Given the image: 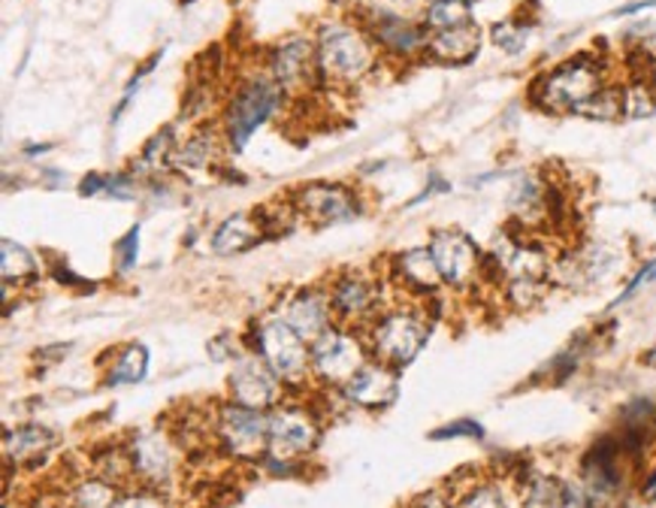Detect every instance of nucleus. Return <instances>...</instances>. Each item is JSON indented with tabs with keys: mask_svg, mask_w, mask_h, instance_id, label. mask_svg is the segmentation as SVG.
Wrapping results in <instances>:
<instances>
[{
	"mask_svg": "<svg viewBox=\"0 0 656 508\" xmlns=\"http://www.w3.org/2000/svg\"><path fill=\"white\" fill-rule=\"evenodd\" d=\"M149 370V351L146 346H127L121 354H118L116 367L109 370V384L113 388H121V384H134V381H142Z\"/></svg>",
	"mask_w": 656,
	"mask_h": 508,
	"instance_id": "22",
	"label": "nucleus"
},
{
	"mask_svg": "<svg viewBox=\"0 0 656 508\" xmlns=\"http://www.w3.org/2000/svg\"><path fill=\"white\" fill-rule=\"evenodd\" d=\"M396 269H400V278H403L405 285L421 290V294H433L438 285H445L430 248H412V252H403L400 257H396Z\"/></svg>",
	"mask_w": 656,
	"mask_h": 508,
	"instance_id": "20",
	"label": "nucleus"
},
{
	"mask_svg": "<svg viewBox=\"0 0 656 508\" xmlns=\"http://www.w3.org/2000/svg\"><path fill=\"white\" fill-rule=\"evenodd\" d=\"M215 155H219V137L212 130H197L179 151V161L184 167H209Z\"/></svg>",
	"mask_w": 656,
	"mask_h": 508,
	"instance_id": "26",
	"label": "nucleus"
},
{
	"mask_svg": "<svg viewBox=\"0 0 656 508\" xmlns=\"http://www.w3.org/2000/svg\"><path fill=\"white\" fill-rule=\"evenodd\" d=\"M530 34H532L530 24L518 22V19H508V22L494 24V31H490L494 43L502 49L506 55H520V52L527 49V43H530Z\"/></svg>",
	"mask_w": 656,
	"mask_h": 508,
	"instance_id": "27",
	"label": "nucleus"
},
{
	"mask_svg": "<svg viewBox=\"0 0 656 508\" xmlns=\"http://www.w3.org/2000/svg\"><path fill=\"white\" fill-rule=\"evenodd\" d=\"M318 427L306 412L299 409H282L269 417V445L276 454H303L315 448Z\"/></svg>",
	"mask_w": 656,
	"mask_h": 508,
	"instance_id": "14",
	"label": "nucleus"
},
{
	"mask_svg": "<svg viewBox=\"0 0 656 508\" xmlns=\"http://www.w3.org/2000/svg\"><path fill=\"white\" fill-rule=\"evenodd\" d=\"M170 146H173V127H163L161 134H155V137L146 142V149L139 155V167H142V170L158 167V161H163V158L170 155Z\"/></svg>",
	"mask_w": 656,
	"mask_h": 508,
	"instance_id": "31",
	"label": "nucleus"
},
{
	"mask_svg": "<svg viewBox=\"0 0 656 508\" xmlns=\"http://www.w3.org/2000/svg\"><path fill=\"white\" fill-rule=\"evenodd\" d=\"M645 497L650 499V502H656V469H654V475H650V478H647V485H645Z\"/></svg>",
	"mask_w": 656,
	"mask_h": 508,
	"instance_id": "42",
	"label": "nucleus"
},
{
	"mask_svg": "<svg viewBox=\"0 0 656 508\" xmlns=\"http://www.w3.org/2000/svg\"><path fill=\"white\" fill-rule=\"evenodd\" d=\"M605 85L609 82L602 61L593 55H575L536 82L532 104L541 106L544 113H581V106H588Z\"/></svg>",
	"mask_w": 656,
	"mask_h": 508,
	"instance_id": "1",
	"label": "nucleus"
},
{
	"mask_svg": "<svg viewBox=\"0 0 656 508\" xmlns=\"http://www.w3.org/2000/svg\"><path fill=\"white\" fill-rule=\"evenodd\" d=\"M426 339H430V324L424 315L412 313V309H396V313L381 315L372 327L369 342L388 367H403L417 358Z\"/></svg>",
	"mask_w": 656,
	"mask_h": 508,
	"instance_id": "4",
	"label": "nucleus"
},
{
	"mask_svg": "<svg viewBox=\"0 0 656 508\" xmlns=\"http://www.w3.org/2000/svg\"><path fill=\"white\" fill-rule=\"evenodd\" d=\"M461 508H506V497H502V490H499V487L482 485L463 497Z\"/></svg>",
	"mask_w": 656,
	"mask_h": 508,
	"instance_id": "33",
	"label": "nucleus"
},
{
	"mask_svg": "<svg viewBox=\"0 0 656 508\" xmlns=\"http://www.w3.org/2000/svg\"><path fill=\"white\" fill-rule=\"evenodd\" d=\"M261 236H264V227H261L257 215L236 212V215H231V219H224L219 224V231H215V236H212V252L242 254L261 243Z\"/></svg>",
	"mask_w": 656,
	"mask_h": 508,
	"instance_id": "19",
	"label": "nucleus"
},
{
	"mask_svg": "<svg viewBox=\"0 0 656 508\" xmlns=\"http://www.w3.org/2000/svg\"><path fill=\"white\" fill-rule=\"evenodd\" d=\"M654 282H656V261H650V264H647L645 269H638V276H635L633 282L626 285V290H623L621 297H617V303H626V300H629V297H633L635 290H642V288H645V285H654Z\"/></svg>",
	"mask_w": 656,
	"mask_h": 508,
	"instance_id": "36",
	"label": "nucleus"
},
{
	"mask_svg": "<svg viewBox=\"0 0 656 508\" xmlns=\"http://www.w3.org/2000/svg\"><path fill=\"white\" fill-rule=\"evenodd\" d=\"M297 215L309 221V224H339V221L355 219L360 212V200L355 188L336 186V182H309L294 191V203Z\"/></svg>",
	"mask_w": 656,
	"mask_h": 508,
	"instance_id": "7",
	"label": "nucleus"
},
{
	"mask_svg": "<svg viewBox=\"0 0 656 508\" xmlns=\"http://www.w3.org/2000/svg\"><path fill=\"white\" fill-rule=\"evenodd\" d=\"M417 508H451V502L438 494H426V497L417 499Z\"/></svg>",
	"mask_w": 656,
	"mask_h": 508,
	"instance_id": "39",
	"label": "nucleus"
},
{
	"mask_svg": "<svg viewBox=\"0 0 656 508\" xmlns=\"http://www.w3.org/2000/svg\"><path fill=\"white\" fill-rule=\"evenodd\" d=\"M656 88L647 80H635L633 85H623V116L645 118L654 116Z\"/></svg>",
	"mask_w": 656,
	"mask_h": 508,
	"instance_id": "25",
	"label": "nucleus"
},
{
	"mask_svg": "<svg viewBox=\"0 0 656 508\" xmlns=\"http://www.w3.org/2000/svg\"><path fill=\"white\" fill-rule=\"evenodd\" d=\"M367 34L372 36L375 46L391 52L396 59H415L417 52H426L424 28H417L415 22H409L403 15H396V12H375L367 22Z\"/></svg>",
	"mask_w": 656,
	"mask_h": 508,
	"instance_id": "12",
	"label": "nucleus"
},
{
	"mask_svg": "<svg viewBox=\"0 0 656 508\" xmlns=\"http://www.w3.org/2000/svg\"><path fill=\"white\" fill-rule=\"evenodd\" d=\"M457 436H469V440H482L484 430L475 421H454L448 427H442L433 433V440H457Z\"/></svg>",
	"mask_w": 656,
	"mask_h": 508,
	"instance_id": "35",
	"label": "nucleus"
},
{
	"mask_svg": "<svg viewBox=\"0 0 656 508\" xmlns=\"http://www.w3.org/2000/svg\"><path fill=\"white\" fill-rule=\"evenodd\" d=\"M219 430L224 448H231L236 457H254L264 451L266 440H269V417L261 415L257 409L233 403L224 405Z\"/></svg>",
	"mask_w": 656,
	"mask_h": 508,
	"instance_id": "10",
	"label": "nucleus"
},
{
	"mask_svg": "<svg viewBox=\"0 0 656 508\" xmlns=\"http://www.w3.org/2000/svg\"><path fill=\"white\" fill-rule=\"evenodd\" d=\"M650 7H656V0H638V3L621 7V10H617V15H635L638 10H650Z\"/></svg>",
	"mask_w": 656,
	"mask_h": 508,
	"instance_id": "40",
	"label": "nucleus"
},
{
	"mask_svg": "<svg viewBox=\"0 0 656 508\" xmlns=\"http://www.w3.org/2000/svg\"><path fill=\"white\" fill-rule=\"evenodd\" d=\"M433 261H436L442 282L451 288H469L475 278L482 276L484 257L478 252V245L473 243V236L463 231H436L430 236Z\"/></svg>",
	"mask_w": 656,
	"mask_h": 508,
	"instance_id": "6",
	"label": "nucleus"
},
{
	"mask_svg": "<svg viewBox=\"0 0 656 508\" xmlns=\"http://www.w3.org/2000/svg\"><path fill=\"white\" fill-rule=\"evenodd\" d=\"M231 391H233V403L264 412V409L278 403L282 381H278L276 372L266 367L264 360L242 358L236 360V367H233Z\"/></svg>",
	"mask_w": 656,
	"mask_h": 508,
	"instance_id": "11",
	"label": "nucleus"
},
{
	"mask_svg": "<svg viewBox=\"0 0 656 508\" xmlns=\"http://www.w3.org/2000/svg\"><path fill=\"white\" fill-rule=\"evenodd\" d=\"M334 3H342V0H334Z\"/></svg>",
	"mask_w": 656,
	"mask_h": 508,
	"instance_id": "45",
	"label": "nucleus"
},
{
	"mask_svg": "<svg viewBox=\"0 0 656 508\" xmlns=\"http://www.w3.org/2000/svg\"><path fill=\"white\" fill-rule=\"evenodd\" d=\"M581 116L599 118V121H611V118L623 116L621 85H605V88H602V92H599L588 106H581Z\"/></svg>",
	"mask_w": 656,
	"mask_h": 508,
	"instance_id": "28",
	"label": "nucleus"
},
{
	"mask_svg": "<svg viewBox=\"0 0 656 508\" xmlns=\"http://www.w3.org/2000/svg\"><path fill=\"white\" fill-rule=\"evenodd\" d=\"M3 261H0V273H3V285L10 282H22V278L34 276L36 273V257L24 245L3 240Z\"/></svg>",
	"mask_w": 656,
	"mask_h": 508,
	"instance_id": "23",
	"label": "nucleus"
},
{
	"mask_svg": "<svg viewBox=\"0 0 656 508\" xmlns=\"http://www.w3.org/2000/svg\"><path fill=\"white\" fill-rule=\"evenodd\" d=\"M330 315H334L330 294H324V290H303V294H297V297L290 300L285 321H288L306 342H315L318 336H324L330 330Z\"/></svg>",
	"mask_w": 656,
	"mask_h": 508,
	"instance_id": "15",
	"label": "nucleus"
},
{
	"mask_svg": "<svg viewBox=\"0 0 656 508\" xmlns=\"http://www.w3.org/2000/svg\"><path fill=\"white\" fill-rule=\"evenodd\" d=\"M469 3H473V0H469Z\"/></svg>",
	"mask_w": 656,
	"mask_h": 508,
	"instance_id": "46",
	"label": "nucleus"
},
{
	"mask_svg": "<svg viewBox=\"0 0 656 508\" xmlns=\"http://www.w3.org/2000/svg\"><path fill=\"white\" fill-rule=\"evenodd\" d=\"M139 261V224H134L130 231L116 243V264L121 273L134 269Z\"/></svg>",
	"mask_w": 656,
	"mask_h": 508,
	"instance_id": "32",
	"label": "nucleus"
},
{
	"mask_svg": "<svg viewBox=\"0 0 656 508\" xmlns=\"http://www.w3.org/2000/svg\"><path fill=\"white\" fill-rule=\"evenodd\" d=\"M482 49V31L478 24H461L448 31H433L426 36V55L442 64H469Z\"/></svg>",
	"mask_w": 656,
	"mask_h": 508,
	"instance_id": "17",
	"label": "nucleus"
},
{
	"mask_svg": "<svg viewBox=\"0 0 656 508\" xmlns=\"http://www.w3.org/2000/svg\"><path fill=\"white\" fill-rule=\"evenodd\" d=\"M257 348H261V360L276 372L278 381L297 384L306 379L311 351L306 348V339L285 318H269L257 327Z\"/></svg>",
	"mask_w": 656,
	"mask_h": 508,
	"instance_id": "5",
	"label": "nucleus"
},
{
	"mask_svg": "<svg viewBox=\"0 0 656 508\" xmlns=\"http://www.w3.org/2000/svg\"><path fill=\"white\" fill-rule=\"evenodd\" d=\"M285 100V88L273 82V76H254V80L242 82L240 88L231 94L228 109H224V137L228 146L242 151L254 137V130L266 125L276 116Z\"/></svg>",
	"mask_w": 656,
	"mask_h": 508,
	"instance_id": "3",
	"label": "nucleus"
},
{
	"mask_svg": "<svg viewBox=\"0 0 656 508\" xmlns=\"http://www.w3.org/2000/svg\"><path fill=\"white\" fill-rule=\"evenodd\" d=\"M130 461H134V473L149 478V481H163L170 478L173 469V451L167 445L161 433H139L134 445H130Z\"/></svg>",
	"mask_w": 656,
	"mask_h": 508,
	"instance_id": "18",
	"label": "nucleus"
},
{
	"mask_svg": "<svg viewBox=\"0 0 656 508\" xmlns=\"http://www.w3.org/2000/svg\"><path fill=\"white\" fill-rule=\"evenodd\" d=\"M318 64L324 80L358 82L375 67V43L367 31L348 22H327L318 31Z\"/></svg>",
	"mask_w": 656,
	"mask_h": 508,
	"instance_id": "2",
	"label": "nucleus"
},
{
	"mask_svg": "<svg viewBox=\"0 0 656 508\" xmlns=\"http://www.w3.org/2000/svg\"><path fill=\"white\" fill-rule=\"evenodd\" d=\"M311 367L330 384H348L360 372V367L367 363L363 360V346L358 339L346 330H336L330 327L327 334L318 336L311 342Z\"/></svg>",
	"mask_w": 656,
	"mask_h": 508,
	"instance_id": "8",
	"label": "nucleus"
},
{
	"mask_svg": "<svg viewBox=\"0 0 656 508\" xmlns=\"http://www.w3.org/2000/svg\"><path fill=\"white\" fill-rule=\"evenodd\" d=\"M113 508H163V502L155 494H130V497L116 499Z\"/></svg>",
	"mask_w": 656,
	"mask_h": 508,
	"instance_id": "37",
	"label": "nucleus"
},
{
	"mask_svg": "<svg viewBox=\"0 0 656 508\" xmlns=\"http://www.w3.org/2000/svg\"><path fill=\"white\" fill-rule=\"evenodd\" d=\"M396 391H400V381L388 363H363L358 375L346 384L348 400L367 409L391 405L396 400Z\"/></svg>",
	"mask_w": 656,
	"mask_h": 508,
	"instance_id": "13",
	"label": "nucleus"
},
{
	"mask_svg": "<svg viewBox=\"0 0 656 508\" xmlns=\"http://www.w3.org/2000/svg\"><path fill=\"white\" fill-rule=\"evenodd\" d=\"M330 306L342 321H360L367 315L375 313L379 306V290L369 282L367 276H342L336 278V285L330 288Z\"/></svg>",
	"mask_w": 656,
	"mask_h": 508,
	"instance_id": "16",
	"label": "nucleus"
},
{
	"mask_svg": "<svg viewBox=\"0 0 656 508\" xmlns=\"http://www.w3.org/2000/svg\"><path fill=\"white\" fill-rule=\"evenodd\" d=\"M269 76L278 82L285 92L288 88H306L324 80L321 64H318V46L309 36L294 34L285 43H278L269 55Z\"/></svg>",
	"mask_w": 656,
	"mask_h": 508,
	"instance_id": "9",
	"label": "nucleus"
},
{
	"mask_svg": "<svg viewBox=\"0 0 656 508\" xmlns=\"http://www.w3.org/2000/svg\"><path fill=\"white\" fill-rule=\"evenodd\" d=\"M469 7H473L469 0H426V28L430 31H448V28L469 24L473 22Z\"/></svg>",
	"mask_w": 656,
	"mask_h": 508,
	"instance_id": "21",
	"label": "nucleus"
},
{
	"mask_svg": "<svg viewBox=\"0 0 656 508\" xmlns=\"http://www.w3.org/2000/svg\"><path fill=\"white\" fill-rule=\"evenodd\" d=\"M563 508H593L590 506V499L584 494H565Z\"/></svg>",
	"mask_w": 656,
	"mask_h": 508,
	"instance_id": "41",
	"label": "nucleus"
},
{
	"mask_svg": "<svg viewBox=\"0 0 656 508\" xmlns=\"http://www.w3.org/2000/svg\"><path fill=\"white\" fill-rule=\"evenodd\" d=\"M106 197H116V200H134L137 197V179L127 173L106 176Z\"/></svg>",
	"mask_w": 656,
	"mask_h": 508,
	"instance_id": "34",
	"label": "nucleus"
},
{
	"mask_svg": "<svg viewBox=\"0 0 656 508\" xmlns=\"http://www.w3.org/2000/svg\"><path fill=\"white\" fill-rule=\"evenodd\" d=\"M104 191H106V176L88 173L85 179H82V186H80L82 197H97V194H104Z\"/></svg>",
	"mask_w": 656,
	"mask_h": 508,
	"instance_id": "38",
	"label": "nucleus"
},
{
	"mask_svg": "<svg viewBox=\"0 0 656 508\" xmlns=\"http://www.w3.org/2000/svg\"><path fill=\"white\" fill-rule=\"evenodd\" d=\"M52 442V433L43 427H19L15 433L7 436V457H15V461H24L31 454H40Z\"/></svg>",
	"mask_w": 656,
	"mask_h": 508,
	"instance_id": "24",
	"label": "nucleus"
},
{
	"mask_svg": "<svg viewBox=\"0 0 656 508\" xmlns=\"http://www.w3.org/2000/svg\"><path fill=\"white\" fill-rule=\"evenodd\" d=\"M49 149H52V146H28L24 151H28V155H43V151H49Z\"/></svg>",
	"mask_w": 656,
	"mask_h": 508,
	"instance_id": "43",
	"label": "nucleus"
},
{
	"mask_svg": "<svg viewBox=\"0 0 656 508\" xmlns=\"http://www.w3.org/2000/svg\"><path fill=\"white\" fill-rule=\"evenodd\" d=\"M650 207H654V215H656V200H654V203H650Z\"/></svg>",
	"mask_w": 656,
	"mask_h": 508,
	"instance_id": "44",
	"label": "nucleus"
},
{
	"mask_svg": "<svg viewBox=\"0 0 656 508\" xmlns=\"http://www.w3.org/2000/svg\"><path fill=\"white\" fill-rule=\"evenodd\" d=\"M565 490L553 478H536L527 490L523 508H563Z\"/></svg>",
	"mask_w": 656,
	"mask_h": 508,
	"instance_id": "29",
	"label": "nucleus"
},
{
	"mask_svg": "<svg viewBox=\"0 0 656 508\" xmlns=\"http://www.w3.org/2000/svg\"><path fill=\"white\" fill-rule=\"evenodd\" d=\"M73 502H76V508H113L116 494H113V487L106 481H88V485H82L76 490Z\"/></svg>",
	"mask_w": 656,
	"mask_h": 508,
	"instance_id": "30",
	"label": "nucleus"
}]
</instances>
